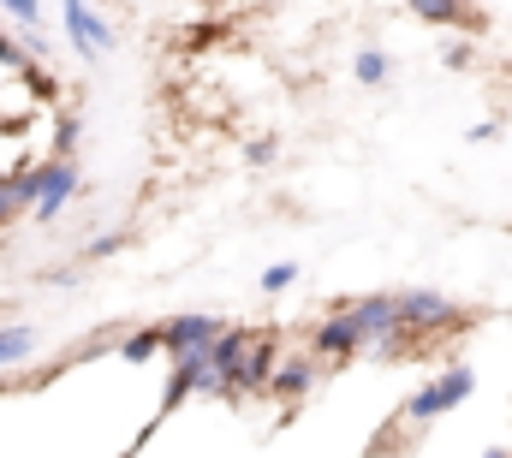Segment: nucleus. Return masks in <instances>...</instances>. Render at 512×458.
<instances>
[{"label": "nucleus", "mask_w": 512, "mask_h": 458, "mask_svg": "<svg viewBox=\"0 0 512 458\" xmlns=\"http://www.w3.org/2000/svg\"><path fill=\"white\" fill-rule=\"evenodd\" d=\"M399 328H405L411 340H423V334H453V328H459V304H453L447 292L411 286V292H399Z\"/></svg>", "instance_id": "1"}, {"label": "nucleus", "mask_w": 512, "mask_h": 458, "mask_svg": "<svg viewBox=\"0 0 512 458\" xmlns=\"http://www.w3.org/2000/svg\"><path fill=\"white\" fill-rule=\"evenodd\" d=\"M191 393H215V399H239L233 393V381L209 363V351L203 357H179L173 363V375H167V393H161V411H173L179 399H191Z\"/></svg>", "instance_id": "2"}, {"label": "nucleus", "mask_w": 512, "mask_h": 458, "mask_svg": "<svg viewBox=\"0 0 512 458\" xmlns=\"http://www.w3.org/2000/svg\"><path fill=\"white\" fill-rule=\"evenodd\" d=\"M346 316L358 322V340H364V351H382V345L405 340V328H399V298H393V292L352 298V304H346Z\"/></svg>", "instance_id": "3"}, {"label": "nucleus", "mask_w": 512, "mask_h": 458, "mask_svg": "<svg viewBox=\"0 0 512 458\" xmlns=\"http://www.w3.org/2000/svg\"><path fill=\"white\" fill-rule=\"evenodd\" d=\"M227 334V322L221 316H173V322H161V351L179 363V357H203V351H215V340Z\"/></svg>", "instance_id": "4"}, {"label": "nucleus", "mask_w": 512, "mask_h": 458, "mask_svg": "<svg viewBox=\"0 0 512 458\" xmlns=\"http://www.w3.org/2000/svg\"><path fill=\"white\" fill-rule=\"evenodd\" d=\"M36 173H42V197H36V209H30V221L42 227V221H54L78 191H84V173H78V161H36Z\"/></svg>", "instance_id": "5"}, {"label": "nucleus", "mask_w": 512, "mask_h": 458, "mask_svg": "<svg viewBox=\"0 0 512 458\" xmlns=\"http://www.w3.org/2000/svg\"><path fill=\"white\" fill-rule=\"evenodd\" d=\"M364 340H358V322L346 316V304H334L316 328H310V357L316 363H346V357H358Z\"/></svg>", "instance_id": "6"}, {"label": "nucleus", "mask_w": 512, "mask_h": 458, "mask_svg": "<svg viewBox=\"0 0 512 458\" xmlns=\"http://www.w3.org/2000/svg\"><path fill=\"white\" fill-rule=\"evenodd\" d=\"M60 24H66V36H72V48L84 54V60H102L108 48H114V36H108V18L102 12H90V6H60Z\"/></svg>", "instance_id": "7"}, {"label": "nucleus", "mask_w": 512, "mask_h": 458, "mask_svg": "<svg viewBox=\"0 0 512 458\" xmlns=\"http://www.w3.org/2000/svg\"><path fill=\"white\" fill-rule=\"evenodd\" d=\"M274 369H280V345H274V334H256L251 351H245V369L233 381V393H268L274 387Z\"/></svg>", "instance_id": "8"}, {"label": "nucleus", "mask_w": 512, "mask_h": 458, "mask_svg": "<svg viewBox=\"0 0 512 458\" xmlns=\"http://www.w3.org/2000/svg\"><path fill=\"white\" fill-rule=\"evenodd\" d=\"M316 381H322V363H316L310 351H298V357H280V369H274V387H268V393H274V399H286V405H298Z\"/></svg>", "instance_id": "9"}, {"label": "nucleus", "mask_w": 512, "mask_h": 458, "mask_svg": "<svg viewBox=\"0 0 512 458\" xmlns=\"http://www.w3.org/2000/svg\"><path fill=\"white\" fill-rule=\"evenodd\" d=\"M251 328H233V322H227V334H221V340H215V351H209V363H215V369H221V375H227V381H239V369H245V351H251Z\"/></svg>", "instance_id": "10"}, {"label": "nucleus", "mask_w": 512, "mask_h": 458, "mask_svg": "<svg viewBox=\"0 0 512 458\" xmlns=\"http://www.w3.org/2000/svg\"><path fill=\"white\" fill-rule=\"evenodd\" d=\"M435 393H441V411H459V405L477 393V369H471V363L441 369V375H435Z\"/></svg>", "instance_id": "11"}, {"label": "nucleus", "mask_w": 512, "mask_h": 458, "mask_svg": "<svg viewBox=\"0 0 512 458\" xmlns=\"http://www.w3.org/2000/svg\"><path fill=\"white\" fill-rule=\"evenodd\" d=\"M30 351H36V328H30V322H6V328H0V369L24 363Z\"/></svg>", "instance_id": "12"}, {"label": "nucleus", "mask_w": 512, "mask_h": 458, "mask_svg": "<svg viewBox=\"0 0 512 458\" xmlns=\"http://www.w3.org/2000/svg\"><path fill=\"white\" fill-rule=\"evenodd\" d=\"M352 78H358L364 90H382L387 78H393V60H387L382 48H364V54L352 60Z\"/></svg>", "instance_id": "13"}, {"label": "nucleus", "mask_w": 512, "mask_h": 458, "mask_svg": "<svg viewBox=\"0 0 512 458\" xmlns=\"http://www.w3.org/2000/svg\"><path fill=\"white\" fill-rule=\"evenodd\" d=\"M114 351H120L126 363H149V357L161 351V328H137V334H120V340H114Z\"/></svg>", "instance_id": "14"}, {"label": "nucleus", "mask_w": 512, "mask_h": 458, "mask_svg": "<svg viewBox=\"0 0 512 458\" xmlns=\"http://www.w3.org/2000/svg\"><path fill=\"white\" fill-rule=\"evenodd\" d=\"M78 137H84V119H78L72 108H66V114L54 119V161H72V149H78Z\"/></svg>", "instance_id": "15"}, {"label": "nucleus", "mask_w": 512, "mask_h": 458, "mask_svg": "<svg viewBox=\"0 0 512 458\" xmlns=\"http://www.w3.org/2000/svg\"><path fill=\"white\" fill-rule=\"evenodd\" d=\"M126 244H131V232H102V238L84 244V262H108V256H120Z\"/></svg>", "instance_id": "16"}, {"label": "nucleus", "mask_w": 512, "mask_h": 458, "mask_svg": "<svg viewBox=\"0 0 512 458\" xmlns=\"http://www.w3.org/2000/svg\"><path fill=\"white\" fill-rule=\"evenodd\" d=\"M292 280H298V262H268V268H262V280H256V286H262V292H286V286H292Z\"/></svg>", "instance_id": "17"}, {"label": "nucleus", "mask_w": 512, "mask_h": 458, "mask_svg": "<svg viewBox=\"0 0 512 458\" xmlns=\"http://www.w3.org/2000/svg\"><path fill=\"white\" fill-rule=\"evenodd\" d=\"M0 66H6V72H18V78H24V66H36V60H30V54H24V42H18V36H6V30H0Z\"/></svg>", "instance_id": "18"}, {"label": "nucleus", "mask_w": 512, "mask_h": 458, "mask_svg": "<svg viewBox=\"0 0 512 458\" xmlns=\"http://www.w3.org/2000/svg\"><path fill=\"white\" fill-rule=\"evenodd\" d=\"M411 18H423V24H471V12H459V6H411Z\"/></svg>", "instance_id": "19"}, {"label": "nucleus", "mask_w": 512, "mask_h": 458, "mask_svg": "<svg viewBox=\"0 0 512 458\" xmlns=\"http://www.w3.org/2000/svg\"><path fill=\"white\" fill-rule=\"evenodd\" d=\"M6 18H12L18 30H36V24H42V6H36V0H6Z\"/></svg>", "instance_id": "20"}, {"label": "nucleus", "mask_w": 512, "mask_h": 458, "mask_svg": "<svg viewBox=\"0 0 512 458\" xmlns=\"http://www.w3.org/2000/svg\"><path fill=\"white\" fill-rule=\"evenodd\" d=\"M274 155H280V143H274V137H256L251 149H245V161H251V167H268Z\"/></svg>", "instance_id": "21"}, {"label": "nucleus", "mask_w": 512, "mask_h": 458, "mask_svg": "<svg viewBox=\"0 0 512 458\" xmlns=\"http://www.w3.org/2000/svg\"><path fill=\"white\" fill-rule=\"evenodd\" d=\"M471 60H477V48H471V42H453V48H447V66H453V72H465Z\"/></svg>", "instance_id": "22"}, {"label": "nucleus", "mask_w": 512, "mask_h": 458, "mask_svg": "<svg viewBox=\"0 0 512 458\" xmlns=\"http://www.w3.org/2000/svg\"><path fill=\"white\" fill-rule=\"evenodd\" d=\"M465 137H471V143H495V137H501V119H477Z\"/></svg>", "instance_id": "23"}, {"label": "nucleus", "mask_w": 512, "mask_h": 458, "mask_svg": "<svg viewBox=\"0 0 512 458\" xmlns=\"http://www.w3.org/2000/svg\"><path fill=\"white\" fill-rule=\"evenodd\" d=\"M6 179H12V173H6ZM6 179H0V227H6L12 215H18V209H12V197H6Z\"/></svg>", "instance_id": "24"}, {"label": "nucleus", "mask_w": 512, "mask_h": 458, "mask_svg": "<svg viewBox=\"0 0 512 458\" xmlns=\"http://www.w3.org/2000/svg\"><path fill=\"white\" fill-rule=\"evenodd\" d=\"M483 458H512V447H489V453H483Z\"/></svg>", "instance_id": "25"}, {"label": "nucleus", "mask_w": 512, "mask_h": 458, "mask_svg": "<svg viewBox=\"0 0 512 458\" xmlns=\"http://www.w3.org/2000/svg\"><path fill=\"white\" fill-rule=\"evenodd\" d=\"M507 232H512V227H507Z\"/></svg>", "instance_id": "26"}]
</instances>
